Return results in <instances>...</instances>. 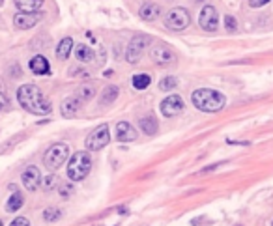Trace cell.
Masks as SVG:
<instances>
[{
  "label": "cell",
  "mask_w": 273,
  "mask_h": 226,
  "mask_svg": "<svg viewBox=\"0 0 273 226\" xmlns=\"http://www.w3.org/2000/svg\"><path fill=\"white\" fill-rule=\"evenodd\" d=\"M139 15H140V19L152 23V21H155L161 15V6H159V4H152V2L142 4V6H140V10H139Z\"/></svg>",
  "instance_id": "15"
},
{
  "label": "cell",
  "mask_w": 273,
  "mask_h": 226,
  "mask_svg": "<svg viewBox=\"0 0 273 226\" xmlns=\"http://www.w3.org/2000/svg\"><path fill=\"white\" fill-rule=\"evenodd\" d=\"M73 51V40L71 38H64L60 40V43L56 45V58L58 60H66L67 56Z\"/></svg>",
  "instance_id": "18"
},
{
  "label": "cell",
  "mask_w": 273,
  "mask_h": 226,
  "mask_svg": "<svg viewBox=\"0 0 273 226\" xmlns=\"http://www.w3.org/2000/svg\"><path fill=\"white\" fill-rule=\"evenodd\" d=\"M23 202H25V198H23V194L19 193V191H14V194L8 198L6 202V211L14 213L17 211L19 207H23Z\"/></svg>",
  "instance_id": "20"
},
{
  "label": "cell",
  "mask_w": 273,
  "mask_h": 226,
  "mask_svg": "<svg viewBox=\"0 0 273 226\" xmlns=\"http://www.w3.org/2000/svg\"><path fill=\"white\" fill-rule=\"evenodd\" d=\"M21 180H23V183H25V187H27L28 191H36L41 183V174L36 166H28V168H25Z\"/></svg>",
  "instance_id": "12"
},
{
  "label": "cell",
  "mask_w": 273,
  "mask_h": 226,
  "mask_svg": "<svg viewBox=\"0 0 273 226\" xmlns=\"http://www.w3.org/2000/svg\"><path fill=\"white\" fill-rule=\"evenodd\" d=\"M8 108H10V103H8L6 97L0 93V112H2V110H8Z\"/></svg>",
  "instance_id": "32"
},
{
  "label": "cell",
  "mask_w": 273,
  "mask_h": 226,
  "mask_svg": "<svg viewBox=\"0 0 273 226\" xmlns=\"http://www.w3.org/2000/svg\"><path fill=\"white\" fill-rule=\"evenodd\" d=\"M43 185H45V189H51V187L54 185V176H53V174H49L45 180H43Z\"/></svg>",
  "instance_id": "31"
},
{
  "label": "cell",
  "mask_w": 273,
  "mask_h": 226,
  "mask_svg": "<svg viewBox=\"0 0 273 226\" xmlns=\"http://www.w3.org/2000/svg\"><path fill=\"white\" fill-rule=\"evenodd\" d=\"M118 93H120V90H118V86H114V84H109V86L101 92V103L103 105H107V103H113L114 99H118Z\"/></svg>",
  "instance_id": "22"
},
{
  "label": "cell",
  "mask_w": 273,
  "mask_h": 226,
  "mask_svg": "<svg viewBox=\"0 0 273 226\" xmlns=\"http://www.w3.org/2000/svg\"><path fill=\"white\" fill-rule=\"evenodd\" d=\"M225 28H227L228 32H236L238 30V23L234 19L232 15H225Z\"/></svg>",
  "instance_id": "27"
},
{
  "label": "cell",
  "mask_w": 273,
  "mask_h": 226,
  "mask_svg": "<svg viewBox=\"0 0 273 226\" xmlns=\"http://www.w3.org/2000/svg\"><path fill=\"white\" fill-rule=\"evenodd\" d=\"M0 226H4V222H2V220H0Z\"/></svg>",
  "instance_id": "34"
},
{
  "label": "cell",
  "mask_w": 273,
  "mask_h": 226,
  "mask_svg": "<svg viewBox=\"0 0 273 226\" xmlns=\"http://www.w3.org/2000/svg\"><path fill=\"white\" fill-rule=\"evenodd\" d=\"M184 106H186V103L180 95H168L167 99H163V103H161V114L167 118H172L184 110Z\"/></svg>",
  "instance_id": "10"
},
{
  "label": "cell",
  "mask_w": 273,
  "mask_h": 226,
  "mask_svg": "<svg viewBox=\"0 0 273 226\" xmlns=\"http://www.w3.org/2000/svg\"><path fill=\"white\" fill-rule=\"evenodd\" d=\"M150 43H152L150 36H144V34L135 36L133 40L129 41V45H127V49H126V60L129 62V64H137V62L142 58L144 51L150 47Z\"/></svg>",
  "instance_id": "6"
},
{
  "label": "cell",
  "mask_w": 273,
  "mask_h": 226,
  "mask_svg": "<svg viewBox=\"0 0 273 226\" xmlns=\"http://www.w3.org/2000/svg\"><path fill=\"white\" fill-rule=\"evenodd\" d=\"M152 84V77L148 73H137L133 77V88L135 90H146Z\"/></svg>",
  "instance_id": "23"
},
{
  "label": "cell",
  "mask_w": 273,
  "mask_h": 226,
  "mask_svg": "<svg viewBox=\"0 0 273 226\" xmlns=\"http://www.w3.org/2000/svg\"><path fill=\"white\" fill-rule=\"evenodd\" d=\"M69 157V146L64 144V142H58V144H53V146L47 150L45 157H43V163L49 170H58L64 163Z\"/></svg>",
  "instance_id": "5"
},
{
  "label": "cell",
  "mask_w": 273,
  "mask_h": 226,
  "mask_svg": "<svg viewBox=\"0 0 273 226\" xmlns=\"http://www.w3.org/2000/svg\"><path fill=\"white\" fill-rule=\"evenodd\" d=\"M195 108H199L202 112H219L227 105V97L217 90L212 88H199L191 95Z\"/></svg>",
  "instance_id": "2"
},
{
  "label": "cell",
  "mask_w": 273,
  "mask_h": 226,
  "mask_svg": "<svg viewBox=\"0 0 273 226\" xmlns=\"http://www.w3.org/2000/svg\"><path fill=\"white\" fill-rule=\"evenodd\" d=\"M199 25L204 32H215L219 27V14L213 6H204L200 10Z\"/></svg>",
  "instance_id": "9"
},
{
  "label": "cell",
  "mask_w": 273,
  "mask_h": 226,
  "mask_svg": "<svg viewBox=\"0 0 273 226\" xmlns=\"http://www.w3.org/2000/svg\"><path fill=\"white\" fill-rule=\"evenodd\" d=\"M111 142V133H109V126L103 124V126L96 127L92 133L86 137V150L88 152H100Z\"/></svg>",
  "instance_id": "7"
},
{
  "label": "cell",
  "mask_w": 273,
  "mask_h": 226,
  "mask_svg": "<svg viewBox=\"0 0 273 226\" xmlns=\"http://www.w3.org/2000/svg\"><path fill=\"white\" fill-rule=\"evenodd\" d=\"M165 27L168 30H172V32H181V30H186L189 25H191V15L187 12L186 8H172V10H168L167 15H165Z\"/></svg>",
  "instance_id": "4"
},
{
  "label": "cell",
  "mask_w": 273,
  "mask_h": 226,
  "mask_svg": "<svg viewBox=\"0 0 273 226\" xmlns=\"http://www.w3.org/2000/svg\"><path fill=\"white\" fill-rule=\"evenodd\" d=\"M17 101H19V105L27 112L41 114V116L53 112L51 101L47 99L45 95H43V92L36 84H23L17 90Z\"/></svg>",
  "instance_id": "1"
},
{
  "label": "cell",
  "mask_w": 273,
  "mask_h": 226,
  "mask_svg": "<svg viewBox=\"0 0 273 226\" xmlns=\"http://www.w3.org/2000/svg\"><path fill=\"white\" fill-rule=\"evenodd\" d=\"M96 95V88L94 84H80L77 90V99L79 101H90Z\"/></svg>",
  "instance_id": "24"
},
{
  "label": "cell",
  "mask_w": 273,
  "mask_h": 226,
  "mask_svg": "<svg viewBox=\"0 0 273 226\" xmlns=\"http://www.w3.org/2000/svg\"><path fill=\"white\" fill-rule=\"evenodd\" d=\"M236 226H241V224H236Z\"/></svg>",
  "instance_id": "36"
},
{
  "label": "cell",
  "mask_w": 273,
  "mask_h": 226,
  "mask_svg": "<svg viewBox=\"0 0 273 226\" xmlns=\"http://www.w3.org/2000/svg\"><path fill=\"white\" fill-rule=\"evenodd\" d=\"M75 56H77V60H80V62H92L94 60V51L88 45L79 43V45L75 47Z\"/></svg>",
  "instance_id": "21"
},
{
  "label": "cell",
  "mask_w": 273,
  "mask_h": 226,
  "mask_svg": "<svg viewBox=\"0 0 273 226\" xmlns=\"http://www.w3.org/2000/svg\"><path fill=\"white\" fill-rule=\"evenodd\" d=\"M137 139V129L129 122H118L116 126V140L118 142H133Z\"/></svg>",
  "instance_id": "13"
},
{
  "label": "cell",
  "mask_w": 273,
  "mask_h": 226,
  "mask_svg": "<svg viewBox=\"0 0 273 226\" xmlns=\"http://www.w3.org/2000/svg\"><path fill=\"white\" fill-rule=\"evenodd\" d=\"M269 0H249V6L251 8H260V6H266Z\"/></svg>",
  "instance_id": "30"
},
{
  "label": "cell",
  "mask_w": 273,
  "mask_h": 226,
  "mask_svg": "<svg viewBox=\"0 0 273 226\" xmlns=\"http://www.w3.org/2000/svg\"><path fill=\"white\" fill-rule=\"evenodd\" d=\"M150 58H152L153 64H157V66H170L176 62V54L170 47L167 45H153L150 49Z\"/></svg>",
  "instance_id": "8"
},
{
  "label": "cell",
  "mask_w": 273,
  "mask_h": 226,
  "mask_svg": "<svg viewBox=\"0 0 273 226\" xmlns=\"http://www.w3.org/2000/svg\"><path fill=\"white\" fill-rule=\"evenodd\" d=\"M10 226H30V222H28L27 217H17V219L12 220V224Z\"/></svg>",
  "instance_id": "28"
},
{
  "label": "cell",
  "mask_w": 273,
  "mask_h": 226,
  "mask_svg": "<svg viewBox=\"0 0 273 226\" xmlns=\"http://www.w3.org/2000/svg\"><path fill=\"white\" fill-rule=\"evenodd\" d=\"M28 66H30V69H32L34 75H49L51 73V64H49V60H47L45 56H41V54L34 56Z\"/></svg>",
  "instance_id": "14"
},
{
  "label": "cell",
  "mask_w": 273,
  "mask_h": 226,
  "mask_svg": "<svg viewBox=\"0 0 273 226\" xmlns=\"http://www.w3.org/2000/svg\"><path fill=\"white\" fill-rule=\"evenodd\" d=\"M223 165V163H219V165H210V166H206V168H202L200 170V174H208V172H213V170H217L219 166Z\"/></svg>",
  "instance_id": "33"
},
{
  "label": "cell",
  "mask_w": 273,
  "mask_h": 226,
  "mask_svg": "<svg viewBox=\"0 0 273 226\" xmlns=\"http://www.w3.org/2000/svg\"><path fill=\"white\" fill-rule=\"evenodd\" d=\"M60 217H62V211L56 209V207H47L45 211H43V219L49 220V222H54V220H58Z\"/></svg>",
  "instance_id": "25"
},
{
  "label": "cell",
  "mask_w": 273,
  "mask_h": 226,
  "mask_svg": "<svg viewBox=\"0 0 273 226\" xmlns=\"http://www.w3.org/2000/svg\"><path fill=\"white\" fill-rule=\"evenodd\" d=\"M40 21H41L40 14H23V12H19V14H15L14 17V25L15 28H19V30H28V28L36 27Z\"/></svg>",
  "instance_id": "11"
},
{
  "label": "cell",
  "mask_w": 273,
  "mask_h": 226,
  "mask_svg": "<svg viewBox=\"0 0 273 226\" xmlns=\"http://www.w3.org/2000/svg\"><path fill=\"white\" fill-rule=\"evenodd\" d=\"M193 2H199V0H193Z\"/></svg>",
  "instance_id": "35"
},
{
  "label": "cell",
  "mask_w": 273,
  "mask_h": 226,
  "mask_svg": "<svg viewBox=\"0 0 273 226\" xmlns=\"http://www.w3.org/2000/svg\"><path fill=\"white\" fill-rule=\"evenodd\" d=\"M92 170V157L88 152H77L67 161V176L73 181H82Z\"/></svg>",
  "instance_id": "3"
},
{
  "label": "cell",
  "mask_w": 273,
  "mask_h": 226,
  "mask_svg": "<svg viewBox=\"0 0 273 226\" xmlns=\"http://www.w3.org/2000/svg\"><path fill=\"white\" fill-rule=\"evenodd\" d=\"M71 193H73V187L69 185V183H66V185L60 187V194L64 196V198H67V196H69Z\"/></svg>",
  "instance_id": "29"
},
{
  "label": "cell",
  "mask_w": 273,
  "mask_h": 226,
  "mask_svg": "<svg viewBox=\"0 0 273 226\" xmlns=\"http://www.w3.org/2000/svg\"><path fill=\"white\" fill-rule=\"evenodd\" d=\"M80 108V101L77 97H67V99L62 101L60 105V112L66 116V118H71L77 114V110Z\"/></svg>",
  "instance_id": "17"
},
{
  "label": "cell",
  "mask_w": 273,
  "mask_h": 226,
  "mask_svg": "<svg viewBox=\"0 0 273 226\" xmlns=\"http://www.w3.org/2000/svg\"><path fill=\"white\" fill-rule=\"evenodd\" d=\"M14 2L23 14H38V10L43 6V0H14Z\"/></svg>",
  "instance_id": "16"
},
{
  "label": "cell",
  "mask_w": 273,
  "mask_h": 226,
  "mask_svg": "<svg viewBox=\"0 0 273 226\" xmlns=\"http://www.w3.org/2000/svg\"><path fill=\"white\" fill-rule=\"evenodd\" d=\"M139 127L146 135H155V133H157V127H159V126H157V120H155L152 114H150V116H142V118H140Z\"/></svg>",
  "instance_id": "19"
},
{
  "label": "cell",
  "mask_w": 273,
  "mask_h": 226,
  "mask_svg": "<svg viewBox=\"0 0 273 226\" xmlns=\"http://www.w3.org/2000/svg\"><path fill=\"white\" fill-rule=\"evenodd\" d=\"M176 86H178V80H176V77H163V79H161V84H159L161 90L168 92V90H174Z\"/></svg>",
  "instance_id": "26"
}]
</instances>
